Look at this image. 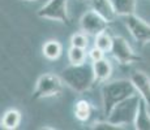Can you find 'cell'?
<instances>
[{
	"instance_id": "1",
	"label": "cell",
	"mask_w": 150,
	"mask_h": 130,
	"mask_svg": "<svg viewBox=\"0 0 150 130\" xmlns=\"http://www.w3.org/2000/svg\"><path fill=\"white\" fill-rule=\"evenodd\" d=\"M60 77L69 89L76 92H85L90 90L96 83L93 64H88V63L80 65L71 64L63 69Z\"/></svg>"
},
{
	"instance_id": "2",
	"label": "cell",
	"mask_w": 150,
	"mask_h": 130,
	"mask_svg": "<svg viewBox=\"0 0 150 130\" xmlns=\"http://www.w3.org/2000/svg\"><path fill=\"white\" fill-rule=\"evenodd\" d=\"M133 94H136V90L131 79H116L105 83L102 86V102L106 117H108L116 104L132 96Z\"/></svg>"
},
{
	"instance_id": "3",
	"label": "cell",
	"mask_w": 150,
	"mask_h": 130,
	"mask_svg": "<svg viewBox=\"0 0 150 130\" xmlns=\"http://www.w3.org/2000/svg\"><path fill=\"white\" fill-rule=\"evenodd\" d=\"M141 96L137 94H133L132 96L124 99L123 102L114 107V109L111 111V113L108 115L107 120L111 121L115 125H129V124L134 122L136 118V113L138 109V103H140Z\"/></svg>"
},
{
	"instance_id": "4",
	"label": "cell",
	"mask_w": 150,
	"mask_h": 130,
	"mask_svg": "<svg viewBox=\"0 0 150 130\" xmlns=\"http://www.w3.org/2000/svg\"><path fill=\"white\" fill-rule=\"evenodd\" d=\"M63 83L64 81L60 76L52 73H45L37 81L35 89L31 95V100H39L45 98L56 96L63 91Z\"/></svg>"
},
{
	"instance_id": "5",
	"label": "cell",
	"mask_w": 150,
	"mask_h": 130,
	"mask_svg": "<svg viewBox=\"0 0 150 130\" xmlns=\"http://www.w3.org/2000/svg\"><path fill=\"white\" fill-rule=\"evenodd\" d=\"M68 1L69 0H48L37 11V16L39 18L52 20L69 25L71 21L68 16Z\"/></svg>"
},
{
	"instance_id": "6",
	"label": "cell",
	"mask_w": 150,
	"mask_h": 130,
	"mask_svg": "<svg viewBox=\"0 0 150 130\" xmlns=\"http://www.w3.org/2000/svg\"><path fill=\"white\" fill-rule=\"evenodd\" d=\"M110 52L112 53L114 59L122 65H131L141 60V57L132 50L129 43L119 35L112 38V47Z\"/></svg>"
},
{
	"instance_id": "7",
	"label": "cell",
	"mask_w": 150,
	"mask_h": 130,
	"mask_svg": "<svg viewBox=\"0 0 150 130\" xmlns=\"http://www.w3.org/2000/svg\"><path fill=\"white\" fill-rule=\"evenodd\" d=\"M111 24L106 18H103L100 14H98L96 11H88L81 16L80 18V27L83 33L89 34V35H94L106 31L108 25Z\"/></svg>"
},
{
	"instance_id": "8",
	"label": "cell",
	"mask_w": 150,
	"mask_h": 130,
	"mask_svg": "<svg viewBox=\"0 0 150 130\" xmlns=\"http://www.w3.org/2000/svg\"><path fill=\"white\" fill-rule=\"evenodd\" d=\"M125 26L131 35L138 44L144 46L150 43V25L136 14L125 17Z\"/></svg>"
},
{
	"instance_id": "9",
	"label": "cell",
	"mask_w": 150,
	"mask_h": 130,
	"mask_svg": "<svg viewBox=\"0 0 150 130\" xmlns=\"http://www.w3.org/2000/svg\"><path fill=\"white\" fill-rule=\"evenodd\" d=\"M131 82L133 83L134 90L150 107V78L142 70H136L129 77Z\"/></svg>"
},
{
	"instance_id": "10",
	"label": "cell",
	"mask_w": 150,
	"mask_h": 130,
	"mask_svg": "<svg viewBox=\"0 0 150 130\" xmlns=\"http://www.w3.org/2000/svg\"><path fill=\"white\" fill-rule=\"evenodd\" d=\"M91 5V9L96 11L98 14L106 18L110 22H114L117 17L115 7L112 4V0H89Z\"/></svg>"
},
{
	"instance_id": "11",
	"label": "cell",
	"mask_w": 150,
	"mask_h": 130,
	"mask_svg": "<svg viewBox=\"0 0 150 130\" xmlns=\"http://www.w3.org/2000/svg\"><path fill=\"white\" fill-rule=\"evenodd\" d=\"M148 103L141 98L138 103V109L134 118V129L136 130H150V112L148 108Z\"/></svg>"
},
{
	"instance_id": "12",
	"label": "cell",
	"mask_w": 150,
	"mask_h": 130,
	"mask_svg": "<svg viewBox=\"0 0 150 130\" xmlns=\"http://www.w3.org/2000/svg\"><path fill=\"white\" fill-rule=\"evenodd\" d=\"M93 70L96 76V83L106 82L112 74V65L107 59H100L93 63Z\"/></svg>"
},
{
	"instance_id": "13",
	"label": "cell",
	"mask_w": 150,
	"mask_h": 130,
	"mask_svg": "<svg viewBox=\"0 0 150 130\" xmlns=\"http://www.w3.org/2000/svg\"><path fill=\"white\" fill-rule=\"evenodd\" d=\"M20 122H21V112L18 109L12 108L4 112L1 121H0V125H1V129L14 130L18 128Z\"/></svg>"
},
{
	"instance_id": "14",
	"label": "cell",
	"mask_w": 150,
	"mask_h": 130,
	"mask_svg": "<svg viewBox=\"0 0 150 130\" xmlns=\"http://www.w3.org/2000/svg\"><path fill=\"white\" fill-rule=\"evenodd\" d=\"M62 52H63V46L60 44V42L54 40V39L47 40L42 47L43 56L47 60H51V61L59 59V57L62 56Z\"/></svg>"
},
{
	"instance_id": "15",
	"label": "cell",
	"mask_w": 150,
	"mask_h": 130,
	"mask_svg": "<svg viewBox=\"0 0 150 130\" xmlns=\"http://www.w3.org/2000/svg\"><path fill=\"white\" fill-rule=\"evenodd\" d=\"M74 117L80 121V122H86L91 116V104L86 99H80L74 103Z\"/></svg>"
},
{
	"instance_id": "16",
	"label": "cell",
	"mask_w": 150,
	"mask_h": 130,
	"mask_svg": "<svg viewBox=\"0 0 150 130\" xmlns=\"http://www.w3.org/2000/svg\"><path fill=\"white\" fill-rule=\"evenodd\" d=\"M117 16L127 17L136 12V0H112Z\"/></svg>"
},
{
	"instance_id": "17",
	"label": "cell",
	"mask_w": 150,
	"mask_h": 130,
	"mask_svg": "<svg viewBox=\"0 0 150 130\" xmlns=\"http://www.w3.org/2000/svg\"><path fill=\"white\" fill-rule=\"evenodd\" d=\"M86 48L81 47H73L71 46V48L68 50V60L71 64L73 65H80L86 63Z\"/></svg>"
},
{
	"instance_id": "18",
	"label": "cell",
	"mask_w": 150,
	"mask_h": 130,
	"mask_svg": "<svg viewBox=\"0 0 150 130\" xmlns=\"http://www.w3.org/2000/svg\"><path fill=\"white\" fill-rule=\"evenodd\" d=\"M112 38L107 31H102V33L97 34L96 35V39H94V46L98 48H100L102 51L105 52H110L111 51V47H112Z\"/></svg>"
},
{
	"instance_id": "19",
	"label": "cell",
	"mask_w": 150,
	"mask_h": 130,
	"mask_svg": "<svg viewBox=\"0 0 150 130\" xmlns=\"http://www.w3.org/2000/svg\"><path fill=\"white\" fill-rule=\"evenodd\" d=\"M89 44V39L86 37V33H76L71 38V46L73 47H81L86 48Z\"/></svg>"
},
{
	"instance_id": "20",
	"label": "cell",
	"mask_w": 150,
	"mask_h": 130,
	"mask_svg": "<svg viewBox=\"0 0 150 130\" xmlns=\"http://www.w3.org/2000/svg\"><path fill=\"white\" fill-rule=\"evenodd\" d=\"M122 126L119 125H115V124H112L111 121L106 120V121H96V122L91 125V129L94 130H119Z\"/></svg>"
},
{
	"instance_id": "21",
	"label": "cell",
	"mask_w": 150,
	"mask_h": 130,
	"mask_svg": "<svg viewBox=\"0 0 150 130\" xmlns=\"http://www.w3.org/2000/svg\"><path fill=\"white\" fill-rule=\"evenodd\" d=\"M89 57H90V60L93 63L98 61V60H100V59H103V57H105V51H102L100 48H98V47L94 46V47L89 51Z\"/></svg>"
},
{
	"instance_id": "22",
	"label": "cell",
	"mask_w": 150,
	"mask_h": 130,
	"mask_svg": "<svg viewBox=\"0 0 150 130\" xmlns=\"http://www.w3.org/2000/svg\"><path fill=\"white\" fill-rule=\"evenodd\" d=\"M25 1H37V0H25Z\"/></svg>"
}]
</instances>
